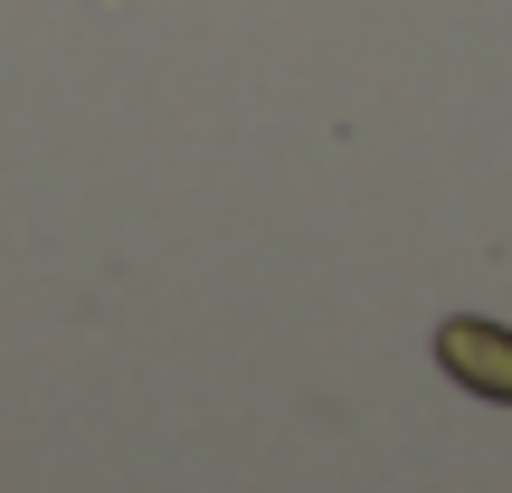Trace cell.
I'll return each instance as SVG.
<instances>
[{
  "mask_svg": "<svg viewBox=\"0 0 512 493\" xmlns=\"http://www.w3.org/2000/svg\"><path fill=\"white\" fill-rule=\"evenodd\" d=\"M446 370H456L465 389H484V399H512V332L494 323H446Z\"/></svg>",
  "mask_w": 512,
  "mask_h": 493,
  "instance_id": "obj_1",
  "label": "cell"
}]
</instances>
